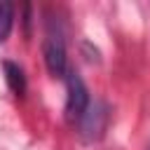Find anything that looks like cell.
<instances>
[{"label": "cell", "instance_id": "cell-2", "mask_svg": "<svg viewBox=\"0 0 150 150\" xmlns=\"http://www.w3.org/2000/svg\"><path fill=\"white\" fill-rule=\"evenodd\" d=\"M42 54H45L47 70H49L54 77H61V80H66V75L70 73L68 56H66V42H63V35H61V30H56L54 26H49V28H47L45 45H42Z\"/></svg>", "mask_w": 150, "mask_h": 150}, {"label": "cell", "instance_id": "cell-4", "mask_svg": "<svg viewBox=\"0 0 150 150\" xmlns=\"http://www.w3.org/2000/svg\"><path fill=\"white\" fill-rule=\"evenodd\" d=\"M12 23H14V7L9 2L0 0V42L7 40V35L12 30Z\"/></svg>", "mask_w": 150, "mask_h": 150}, {"label": "cell", "instance_id": "cell-1", "mask_svg": "<svg viewBox=\"0 0 150 150\" xmlns=\"http://www.w3.org/2000/svg\"><path fill=\"white\" fill-rule=\"evenodd\" d=\"M66 89H68V96H66V117L70 122H82L84 115L89 112L91 108V96H89V89L84 84V80L80 77L77 70H70L66 75Z\"/></svg>", "mask_w": 150, "mask_h": 150}, {"label": "cell", "instance_id": "cell-3", "mask_svg": "<svg viewBox=\"0 0 150 150\" xmlns=\"http://www.w3.org/2000/svg\"><path fill=\"white\" fill-rule=\"evenodd\" d=\"M5 73H7V84H9V89H12L14 94H23V91H26V77H23V70H21L16 63L7 61V63H5Z\"/></svg>", "mask_w": 150, "mask_h": 150}]
</instances>
